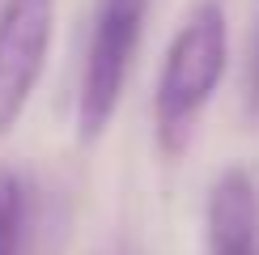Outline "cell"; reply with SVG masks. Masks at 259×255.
Returning <instances> with one entry per match:
<instances>
[{
  "label": "cell",
  "mask_w": 259,
  "mask_h": 255,
  "mask_svg": "<svg viewBox=\"0 0 259 255\" xmlns=\"http://www.w3.org/2000/svg\"><path fill=\"white\" fill-rule=\"evenodd\" d=\"M225 60H230V30L221 0H196L166 47L153 94V132L166 157H179L191 145L200 111L225 77Z\"/></svg>",
  "instance_id": "obj_1"
},
{
  "label": "cell",
  "mask_w": 259,
  "mask_h": 255,
  "mask_svg": "<svg viewBox=\"0 0 259 255\" xmlns=\"http://www.w3.org/2000/svg\"><path fill=\"white\" fill-rule=\"evenodd\" d=\"M149 0H98L94 13V34L81 64V90H77V141L94 145L111 128L119 111L127 68L140 47Z\"/></svg>",
  "instance_id": "obj_2"
},
{
  "label": "cell",
  "mask_w": 259,
  "mask_h": 255,
  "mask_svg": "<svg viewBox=\"0 0 259 255\" xmlns=\"http://www.w3.org/2000/svg\"><path fill=\"white\" fill-rule=\"evenodd\" d=\"M56 34V0H5L0 5V136L13 132L38 90Z\"/></svg>",
  "instance_id": "obj_3"
},
{
  "label": "cell",
  "mask_w": 259,
  "mask_h": 255,
  "mask_svg": "<svg viewBox=\"0 0 259 255\" xmlns=\"http://www.w3.org/2000/svg\"><path fill=\"white\" fill-rule=\"evenodd\" d=\"M208 255H259V187L246 166H225L208 187Z\"/></svg>",
  "instance_id": "obj_4"
},
{
  "label": "cell",
  "mask_w": 259,
  "mask_h": 255,
  "mask_svg": "<svg viewBox=\"0 0 259 255\" xmlns=\"http://www.w3.org/2000/svg\"><path fill=\"white\" fill-rule=\"evenodd\" d=\"M0 255H30V187L0 166Z\"/></svg>",
  "instance_id": "obj_5"
},
{
  "label": "cell",
  "mask_w": 259,
  "mask_h": 255,
  "mask_svg": "<svg viewBox=\"0 0 259 255\" xmlns=\"http://www.w3.org/2000/svg\"><path fill=\"white\" fill-rule=\"evenodd\" d=\"M246 106L259 119V21H255V34H251V47H246Z\"/></svg>",
  "instance_id": "obj_6"
}]
</instances>
